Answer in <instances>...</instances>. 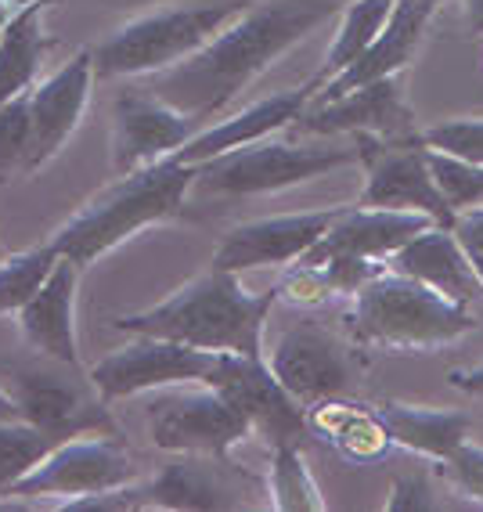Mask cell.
Segmentation results:
<instances>
[{"label":"cell","instance_id":"cell-10","mask_svg":"<svg viewBox=\"0 0 483 512\" xmlns=\"http://www.w3.org/2000/svg\"><path fill=\"white\" fill-rule=\"evenodd\" d=\"M224 350H202L177 339L137 336V343L116 350L91 368V383L105 401L137 397L166 386H210Z\"/></svg>","mask_w":483,"mask_h":512},{"label":"cell","instance_id":"cell-3","mask_svg":"<svg viewBox=\"0 0 483 512\" xmlns=\"http://www.w3.org/2000/svg\"><path fill=\"white\" fill-rule=\"evenodd\" d=\"M192 184L195 166L181 163L177 156H166L145 170H134V174H119L116 184H109L83 210H76L65 224H58L47 242L62 260L87 267L98 256L123 246L137 231L174 217L184 206V195L192 192Z\"/></svg>","mask_w":483,"mask_h":512},{"label":"cell","instance_id":"cell-25","mask_svg":"<svg viewBox=\"0 0 483 512\" xmlns=\"http://www.w3.org/2000/svg\"><path fill=\"white\" fill-rule=\"evenodd\" d=\"M44 55V0H33L11 11L8 26L0 29V105L37 87Z\"/></svg>","mask_w":483,"mask_h":512},{"label":"cell","instance_id":"cell-2","mask_svg":"<svg viewBox=\"0 0 483 512\" xmlns=\"http://www.w3.org/2000/svg\"><path fill=\"white\" fill-rule=\"evenodd\" d=\"M278 293H249L238 275L210 267L184 282L177 293L148 311L123 314L112 329L134 336L177 339L202 350H231V354L264 357V321Z\"/></svg>","mask_w":483,"mask_h":512},{"label":"cell","instance_id":"cell-42","mask_svg":"<svg viewBox=\"0 0 483 512\" xmlns=\"http://www.w3.org/2000/svg\"><path fill=\"white\" fill-rule=\"evenodd\" d=\"M469 264H473L476 278H480V285H483V253H469Z\"/></svg>","mask_w":483,"mask_h":512},{"label":"cell","instance_id":"cell-16","mask_svg":"<svg viewBox=\"0 0 483 512\" xmlns=\"http://www.w3.org/2000/svg\"><path fill=\"white\" fill-rule=\"evenodd\" d=\"M94 51H76L65 65L29 91V119H33V141H29L26 174H37L40 166L62 152V145L76 134L94 87Z\"/></svg>","mask_w":483,"mask_h":512},{"label":"cell","instance_id":"cell-27","mask_svg":"<svg viewBox=\"0 0 483 512\" xmlns=\"http://www.w3.org/2000/svg\"><path fill=\"white\" fill-rule=\"evenodd\" d=\"M397 0H343V15H339L336 40H332L325 65L318 69L314 83H329L332 76H339L347 65H354L357 58L365 55L368 44L379 37V29L386 26L390 11Z\"/></svg>","mask_w":483,"mask_h":512},{"label":"cell","instance_id":"cell-31","mask_svg":"<svg viewBox=\"0 0 483 512\" xmlns=\"http://www.w3.org/2000/svg\"><path fill=\"white\" fill-rule=\"evenodd\" d=\"M429 174L437 181L440 195L447 199L451 213H465L483 206V163H469V159L447 156V152H433L426 148Z\"/></svg>","mask_w":483,"mask_h":512},{"label":"cell","instance_id":"cell-12","mask_svg":"<svg viewBox=\"0 0 483 512\" xmlns=\"http://www.w3.org/2000/svg\"><path fill=\"white\" fill-rule=\"evenodd\" d=\"M264 361L300 404L343 397L354 383V350L318 321H300L285 329Z\"/></svg>","mask_w":483,"mask_h":512},{"label":"cell","instance_id":"cell-1","mask_svg":"<svg viewBox=\"0 0 483 512\" xmlns=\"http://www.w3.org/2000/svg\"><path fill=\"white\" fill-rule=\"evenodd\" d=\"M343 0H267L249 4L242 15L220 29L210 44L177 62L174 69L155 73L145 91L166 105L210 123L228 109L256 76H264L278 58L329 22Z\"/></svg>","mask_w":483,"mask_h":512},{"label":"cell","instance_id":"cell-34","mask_svg":"<svg viewBox=\"0 0 483 512\" xmlns=\"http://www.w3.org/2000/svg\"><path fill=\"white\" fill-rule=\"evenodd\" d=\"M274 293L282 296V300L296 303V307H321V303L332 300V289L325 282V275H321V267L303 264V260L285 271L282 282L274 285Z\"/></svg>","mask_w":483,"mask_h":512},{"label":"cell","instance_id":"cell-35","mask_svg":"<svg viewBox=\"0 0 483 512\" xmlns=\"http://www.w3.org/2000/svg\"><path fill=\"white\" fill-rule=\"evenodd\" d=\"M318 267L321 275H325V282H329L332 296H354L379 271L375 260H365V256H329Z\"/></svg>","mask_w":483,"mask_h":512},{"label":"cell","instance_id":"cell-32","mask_svg":"<svg viewBox=\"0 0 483 512\" xmlns=\"http://www.w3.org/2000/svg\"><path fill=\"white\" fill-rule=\"evenodd\" d=\"M33 119H29V91L0 105V184L11 174H26Z\"/></svg>","mask_w":483,"mask_h":512},{"label":"cell","instance_id":"cell-21","mask_svg":"<svg viewBox=\"0 0 483 512\" xmlns=\"http://www.w3.org/2000/svg\"><path fill=\"white\" fill-rule=\"evenodd\" d=\"M76 278L80 267L62 260L51 267L37 293L22 303L19 332L33 354H44L62 365H80L76 354Z\"/></svg>","mask_w":483,"mask_h":512},{"label":"cell","instance_id":"cell-5","mask_svg":"<svg viewBox=\"0 0 483 512\" xmlns=\"http://www.w3.org/2000/svg\"><path fill=\"white\" fill-rule=\"evenodd\" d=\"M253 0H206L188 8H163L152 15L119 26L105 44L94 51V73L98 76H155L174 69L202 44H210L220 29Z\"/></svg>","mask_w":483,"mask_h":512},{"label":"cell","instance_id":"cell-22","mask_svg":"<svg viewBox=\"0 0 483 512\" xmlns=\"http://www.w3.org/2000/svg\"><path fill=\"white\" fill-rule=\"evenodd\" d=\"M393 271H401V275L415 278V282L429 285L440 296L465 303V307H469L473 293L480 289V278H476L473 264H469V253L462 249L455 231L440 228V224H433L429 231L404 242L393 253Z\"/></svg>","mask_w":483,"mask_h":512},{"label":"cell","instance_id":"cell-15","mask_svg":"<svg viewBox=\"0 0 483 512\" xmlns=\"http://www.w3.org/2000/svg\"><path fill=\"white\" fill-rule=\"evenodd\" d=\"M292 127L300 134H372L379 141H419L397 76L372 80L329 101H310Z\"/></svg>","mask_w":483,"mask_h":512},{"label":"cell","instance_id":"cell-20","mask_svg":"<svg viewBox=\"0 0 483 512\" xmlns=\"http://www.w3.org/2000/svg\"><path fill=\"white\" fill-rule=\"evenodd\" d=\"M314 91H318V83L310 80V83H303V87H296V91H282V94H271V98L253 101V105H246V109L235 112V116L220 119L217 127L206 123L188 145L177 148L174 156L181 159V163L199 166L210 156H220V152L256 145V141H264V138H271V134H278V130L292 127L296 116L310 105Z\"/></svg>","mask_w":483,"mask_h":512},{"label":"cell","instance_id":"cell-46","mask_svg":"<svg viewBox=\"0 0 483 512\" xmlns=\"http://www.w3.org/2000/svg\"><path fill=\"white\" fill-rule=\"evenodd\" d=\"M426 4H429V8H440V4H444V0H426Z\"/></svg>","mask_w":483,"mask_h":512},{"label":"cell","instance_id":"cell-17","mask_svg":"<svg viewBox=\"0 0 483 512\" xmlns=\"http://www.w3.org/2000/svg\"><path fill=\"white\" fill-rule=\"evenodd\" d=\"M339 213L343 210L285 213V217H264L238 224V228H231L224 235L217 256H213V267L242 275V271H253V267L292 264L329 231V224Z\"/></svg>","mask_w":483,"mask_h":512},{"label":"cell","instance_id":"cell-7","mask_svg":"<svg viewBox=\"0 0 483 512\" xmlns=\"http://www.w3.org/2000/svg\"><path fill=\"white\" fill-rule=\"evenodd\" d=\"M361 163V152L354 148H307L289 141H256V145L231 148L210 156L195 166V184L213 195H264L282 192L292 184L314 181L321 174H332L339 166Z\"/></svg>","mask_w":483,"mask_h":512},{"label":"cell","instance_id":"cell-36","mask_svg":"<svg viewBox=\"0 0 483 512\" xmlns=\"http://www.w3.org/2000/svg\"><path fill=\"white\" fill-rule=\"evenodd\" d=\"M386 509L390 512H429V509H444V502H440L437 491L429 487L426 476L408 473V476H397V480H393Z\"/></svg>","mask_w":483,"mask_h":512},{"label":"cell","instance_id":"cell-41","mask_svg":"<svg viewBox=\"0 0 483 512\" xmlns=\"http://www.w3.org/2000/svg\"><path fill=\"white\" fill-rule=\"evenodd\" d=\"M11 419H22L19 408H15V401L8 397V390L0 386V422H11Z\"/></svg>","mask_w":483,"mask_h":512},{"label":"cell","instance_id":"cell-33","mask_svg":"<svg viewBox=\"0 0 483 512\" xmlns=\"http://www.w3.org/2000/svg\"><path fill=\"white\" fill-rule=\"evenodd\" d=\"M419 145L433 148V152H447V156L469 159V163H483V116L444 119L437 127L422 130Z\"/></svg>","mask_w":483,"mask_h":512},{"label":"cell","instance_id":"cell-11","mask_svg":"<svg viewBox=\"0 0 483 512\" xmlns=\"http://www.w3.org/2000/svg\"><path fill=\"white\" fill-rule=\"evenodd\" d=\"M357 152H361V163L368 166L361 206L419 210L429 213L440 228L455 224V213L429 174L426 148L419 141H379L372 134H357Z\"/></svg>","mask_w":483,"mask_h":512},{"label":"cell","instance_id":"cell-28","mask_svg":"<svg viewBox=\"0 0 483 512\" xmlns=\"http://www.w3.org/2000/svg\"><path fill=\"white\" fill-rule=\"evenodd\" d=\"M271 494L274 509L282 512H318L325 509L318 484L307 469V458L300 455V444H278L271 458Z\"/></svg>","mask_w":483,"mask_h":512},{"label":"cell","instance_id":"cell-19","mask_svg":"<svg viewBox=\"0 0 483 512\" xmlns=\"http://www.w3.org/2000/svg\"><path fill=\"white\" fill-rule=\"evenodd\" d=\"M433 11L437 8H429L426 0H397L386 26L368 44L365 55L357 58L354 65H347L339 76H332L329 83H321L310 101H329L347 91H357V87H365L372 80L397 76L411 62V55H415V47H419L422 33H426L429 19H433Z\"/></svg>","mask_w":483,"mask_h":512},{"label":"cell","instance_id":"cell-40","mask_svg":"<svg viewBox=\"0 0 483 512\" xmlns=\"http://www.w3.org/2000/svg\"><path fill=\"white\" fill-rule=\"evenodd\" d=\"M462 11L469 33H483V0H462Z\"/></svg>","mask_w":483,"mask_h":512},{"label":"cell","instance_id":"cell-24","mask_svg":"<svg viewBox=\"0 0 483 512\" xmlns=\"http://www.w3.org/2000/svg\"><path fill=\"white\" fill-rule=\"evenodd\" d=\"M307 430L332 440V448L343 458H350V462H379V458H386V451L393 444L383 419L375 415V408L347 404L339 401V397L310 404Z\"/></svg>","mask_w":483,"mask_h":512},{"label":"cell","instance_id":"cell-26","mask_svg":"<svg viewBox=\"0 0 483 512\" xmlns=\"http://www.w3.org/2000/svg\"><path fill=\"white\" fill-rule=\"evenodd\" d=\"M145 509H188V512H210V509H238V498H231V487L220 480V473L199 455H188L184 462L166 466L152 484L141 487Z\"/></svg>","mask_w":483,"mask_h":512},{"label":"cell","instance_id":"cell-38","mask_svg":"<svg viewBox=\"0 0 483 512\" xmlns=\"http://www.w3.org/2000/svg\"><path fill=\"white\" fill-rule=\"evenodd\" d=\"M451 231H455V238L462 242L465 253H483V206L458 213Z\"/></svg>","mask_w":483,"mask_h":512},{"label":"cell","instance_id":"cell-30","mask_svg":"<svg viewBox=\"0 0 483 512\" xmlns=\"http://www.w3.org/2000/svg\"><path fill=\"white\" fill-rule=\"evenodd\" d=\"M55 444H58L55 437H47L44 430L29 426L26 419L0 422V502L8 498L15 480L26 476Z\"/></svg>","mask_w":483,"mask_h":512},{"label":"cell","instance_id":"cell-37","mask_svg":"<svg viewBox=\"0 0 483 512\" xmlns=\"http://www.w3.org/2000/svg\"><path fill=\"white\" fill-rule=\"evenodd\" d=\"M447 469H451V476H455L465 494H473L476 502H483V448L465 440L462 448L447 458Z\"/></svg>","mask_w":483,"mask_h":512},{"label":"cell","instance_id":"cell-4","mask_svg":"<svg viewBox=\"0 0 483 512\" xmlns=\"http://www.w3.org/2000/svg\"><path fill=\"white\" fill-rule=\"evenodd\" d=\"M347 329L357 347L433 350L469 336L476 318L465 303L447 300L401 271H375L354 293Z\"/></svg>","mask_w":483,"mask_h":512},{"label":"cell","instance_id":"cell-8","mask_svg":"<svg viewBox=\"0 0 483 512\" xmlns=\"http://www.w3.org/2000/svg\"><path fill=\"white\" fill-rule=\"evenodd\" d=\"M137 480L130 451L116 437H69L47 451L26 476L8 491L11 502H40V498H83V494L116 491Z\"/></svg>","mask_w":483,"mask_h":512},{"label":"cell","instance_id":"cell-29","mask_svg":"<svg viewBox=\"0 0 483 512\" xmlns=\"http://www.w3.org/2000/svg\"><path fill=\"white\" fill-rule=\"evenodd\" d=\"M58 264V253L51 249V242L0 260V314H19L22 303L37 293L44 278L51 275V267Z\"/></svg>","mask_w":483,"mask_h":512},{"label":"cell","instance_id":"cell-14","mask_svg":"<svg viewBox=\"0 0 483 512\" xmlns=\"http://www.w3.org/2000/svg\"><path fill=\"white\" fill-rule=\"evenodd\" d=\"M202 127H206L202 119L166 105L155 94H119L112 105V170L116 174L145 170L174 156Z\"/></svg>","mask_w":483,"mask_h":512},{"label":"cell","instance_id":"cell-39","mask_svg":"<svg viewBox=\"0 0 483 512\" xmlns=\"http://www.w3.org/2000/svg\"><path fill=\"white\" fill-rule=\"evenodd\" d=\"M451 386H458L462 394L483 397V365H476V368H458V372H451Z\"/></svg>","mask_w":483,"mask_h":512},{"label":"cell","instance_id":"cell-13","mask_svg":"<svg viewBox=\"0 0 483 512\" xmlns=\"http://www.w3.org/2000/svg\"><path fill=\"white\" fill-rule=\"evenodd\" d=\"M210 386L220 390L238 412L246 415L253 433H260L271 448H278V444H300V437L307 433V412L274 379L264 357L224 350V361H220Z\"/></svg>","mask_w":483,"mask_h":512},{"label":"cell","instance_id":"cell-23","mask_svg":"<svg viewBox=\"0 0 483 512\" xmlns=\"http://www.w3.org/2000/svg\"><path fill=\"white\" fill-rule=\"evenodd\" d=\"M375 415L383 419L393 444L408 451L447 462L469 440L473 422L462 412H437V408H415V404H379Z\"/></svg>","mask_w":483,"mask_h":512},{"label":"cell","instance_id":"cell-43","mask_svg":"<svg viewBox=\"0 0 483 512\" xmlns=\"http://www.w3.org/2000/svg\"><path fill=\"white\" fill-rule=\"evenodd\" d=\"M11 11H15V8H11V4H4V0H0V29L8 26V19H11Z\"/></svg>","mask_w":483,"mask_h":512},{"label":"cell","instance_id":"cell-9","mask_svg":"<svg viewBox=\"0 0 483 512\" xmlns=\"http://www.w3.org/2000/svg\"><path fill=\"white\" fill-rule=\"evenodd\" d=\"M249 433H253V426L246 415L213 386L155 397L148 404V437L155 448L170 451V455H199L228 462L231 448L242 444Z\"/></svg>","mask_w":483,"mask_h":512},{"label":"cell","instance_id":"cell-45","mask_svg":"<svg viewBox=\"0 0 483 512\" xmlns=\"http://www.w3.org/2000/svg\"><path fill=\"white\" fill-rule=\"evenodd\" d=\"M127 4H166V0H127Z\"/></svg>","mask_w":483,"mask_h":512},{"label":"cell","instance_id":"cell-6","mask_svg":"<svg viewBox=\"0 0 483 512\" xmlns=\"http://www.w3.org/2000/svg\"><path fill=\"white\" fill-rule=\"evenodd\" d=\"M0 386L8 390L22 419L58 444L83 433L116 437V422L105 408L109 401L94 390L91 375H76V365H62L44 354H37V361H0Z\"/></svg>","mask_w":483,"mask_h":512},{"label":"cell","instance_id":"cell-44","mask_svg":"<svg viewBox=\"0 0 483 512\" xmlns=\"http://www.w3.org/2000/svg\"><path fill=\"white\" fill-rule=\"evenodd\" d=\"M4 4H11V8H26V4H33V0H4Z\"/></svg>","mask_w":483,"mask_h":512},{"label":"cell","instance_id":"cell-18","mask_svg":"<svg viewBox=\"0 0 483 512\" xmlns=\"http://www.w3.org/2000/svg\"><path fill=\"white\" fill-rule=\"evenodd\" d=\"M437 220L419 210H383V206H361V210H343L329 224V231L300 256L303 264H321L329 256H365V260H383L393 256L404 242L429 231Z\"/></svg>","mask_w":483,"mask_h":512}]
</instances>
